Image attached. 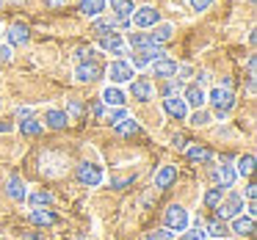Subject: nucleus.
<instances>
[{
    "mask_svg": "<svg viewBox=\"0 0 257 240\" xmlns=\"http://www.w3.org/2000/svg\"><path fill=\"white\" fill-rule=\"evenodd\" d=\"M207 102L213 105V113H216L218 119H227L229 111L235 108V94L232 89H221V86H213L210 91H205Z\"/></svg>",
    "mask_w": 257,
    "mask_h": 240,
    "instance_id": "nucleus-1",
    "label": "nucleus"
},
{
    "mask_svg": "<svg viewBox=\"0 0 257 240\" xmlns=\"http://www.w3.org/2000/svg\"><path fill=\"white\" fill-rule=\"evenodd\" d=\"M161 23V12L155 6H139L133 14H130V25H136L139 31H150Z\"/></svg>",
    "mask_w": 257,
    "mask_h": 240,
    "instance_id": "nucleus-2",
    "label": "nucleus"
},
{
    "mask_svg": "<svg viewBox=\"0 0 257 240\" xmlns=\"http://www.w3.org/2000/svg\"><path fill=\"white\" fill-rule=\"evenodd\" d=\"M166 56V50H163V45H150L144 47V50H133L130 53V67L133 69H144L150 67L152 61H158V58Z\"/></svg>",
    "mask_w": 257,
    "mask_h": 240,
    "instance_id": "nucleus-3",
    "label": "nucleus"
},
{
    "mask_svg": "<svg viewBox=\"0 0 257 240\" xmlns=\"http://www.w3.org/2000/svg\"><path fill=\"white\" fill-rule=\"evenodd\" d=\"M105 72H108V78H111V86L130 83V80L136 78V69L130 67V61H124V58H116V61H111Z\"/></svg>",
    "mask_w": 257,
    "mask_h": 240,
    "instance_id": "nucleus-4",
    "label": "nucleus"
},
{
    "mask_svg": "<svg viewBox=\"0 0 257 240\" xmlns=\"http://www.w3.org/2000/svg\"><path fill=\"white\" fill-rule=\"evenodd\" d=\"M163 223H166L169 232H185V229H188V210L180 207V204L166 207V212H163Z\"/></svg>",
    "mask_w": 257,
    "mask_h": 240,
    "instance_id": "nucleus-5",
    "label": "nucleus"
},
{
    "mask_svg": "<svg viewBox=\"0 0 257 240\" xmlns=\"http://www.w3.org/2000/svg\"><path fill=\"white\" fill-rule=\"evenodd\" d=\"M216 210H218V218H221V221H229V218L240 215V212H243V196L232 190V193H227L221 201H218Z\"/></svg>",
    "mask_w": 257,
    "mask_h": 240,
    "instance_id": "nucleus-6",
    "label": "nucleus"
},
{
    "mask_svg": "<svg viewBox=\"0 0 257 240\" xmlns=\"http://www.w3.org/2000/svg\"><path fill=\"white\" fill-rule=\"evenodd\" d=\"M102 78V67L100 61H80L75 67V80L78 83H94V80Z\"/></svg>",
    "mask_w": 257,
    "mask_h": 240,
    "instance_id": "nucleus-7",
    "label": "nucleus"
},
{
    "mask_svg": "<svg viewBox=\"0 0 257 240\" xmlns=\"http://www.w3.org/2000/svg\"><path fill=\"white\" fill-rule=\"evenodd\" d=\"M75 174H78V182L89 185V188H97V185L102 182V168L97 166V163H80Z\"/></svg>",
    "mask_w": 257,
    "mask_h": 240,
    "instance_id": "nucleus-8",
    "label": "nucleus"
},
{
    "mask_svg": "<svg viewBox=\"0 0 257 240\" xmlns=\"http://www.w3.org/2000/svg\"><path fill=\"white\" fill-rule=\"evenodd\" d=\"M163 111H166V116L177 119V122H183V119H188V105H185V100L180 94H172L163 100Z\"/></svg>",
    "mask_w": 257,
    "mask_h": 240,
    "instance_id": "nucleus-9",
    "label": "nucleus"
},
{
    "mask_svg": "<svg viewBox=\"0 0 257 240\" xmlns=\"http://www.w3.org/2000/svg\"><path fill=\"white\" fill-rule=\"evenodd\" d=\"M127 97H133V100H139V102H150L152 97H155V86H152L147 78L130 80V94Z\"/></svg>",
    "mask_w": 257,
    "mask_h": 240,
    "instance_id": "nucleus-10",
    "label": "nucleus"
},
{
    "mask_svg": "<svg viewBox=\"0 0 257 240\" xmlns=\"http://www.w3.org/2000/svg\"><path fill=\"white\" fill-rule=\"evenodd\" d=\"M150 67H152V72H155V78H163V80L177 78V72H180L177 61H174V58H169V56H163V58H158V61H152Z\"/></svg>",
    "mask_w": 257,
    "mask_h": 240,
    "instance_id": "nucleus-11",
    "label": "nucleus"
},
{
    "mask_svg": "<svg viewBox=\"0 0 257 240\" xmlns=\"http://www.w3.org/2000/svg\"><path fill=\"white\" fill-rule=\"evenodd\" d=\"M183 100H185V105H188V108H194V111H199V108L207 102V97H205V89H202V86H196V83H188V86L183 89Z\"/></svg>",
    "mask_w": 257,
    "mask_h": 240,
    "instance_id": "nucleus-12",
    "label": "nucleus"
},
{
    "mask_svg": "<svg viewBox=\"0 0 257 240\" xmlns=\"http://www.w3.org/2000/svg\"><path fill=\"white\" fill-rule=\"evenodd\" d=\"M6 45L9 47H23V45H28L31 42V31H28V25H20V23H14L12 28L6 31Z\"/></svg>",
    "mask_w": 257,
    "mask_h": 240,
    "instance_id": "nucleus-13",
    "label": "nucleus"
},
{
    "mask_svg": "<svg viewBox=\"0 0 257 240\" xmlns=\"http://www.w3.org/2000/svg\"><path fill=\"white\" fill-rule=\"evenodd\" d=\"M100 100H102V105H108V108H124L127 94H124L119 86H105V89H102V94H100Z\"/></svg>",
    "mask_w": 257,
    "mask_h": 240,
    "instance_id": "nucleus-14",
    "label": "nucleus"
},
{
    "mask_svg": "<svg viewBox=\"0 0 257 240\" xmlns=\"http://www.w3.org/2000/svg\"><path fill=\"white\" fill-rule=\"evenodd\" d=\"M45 124L50 130H64L69 124V113L61 111V108H50V111L45 113Z\"/></svg>",
    "mask_w": 257,
    "mask_h": 240,
    "instance_id": "nucleus-15",
    "label": "nucleus"
},
{
    "mask_svg": "<svg viewBox=\"0 0 257 240\" xmlns=\"http://www.w3.org/2000/svg\"><path fill=\"white\" fill-rule=\"evenodd\" d=\"M229 232H235V234H254V218L251 215H235V218H229Z\"/></svg>",
    "mask_w": 257,
    "mask_h": 240,
    "instance_id": "nucleus-16",
    "label": "nucleus"
},
{
    "mask_svg": "<svg viewBox=\"0 0 257 240\" xmlns=\"http://www.w3.org/2000/svg\"><path fill=\"white\" fill-rule=\"evenodd\" d=\"M119 28V17H102V20H97L94 25H91V34L97 36V39H102V36H108V34H113V31Z\"/></svg>",
    "mask_w": 257,
    "mask_h": 240,
    "instance_id": "nucleus-17",
    "label": "nucleus"
},
{
    "mask_svg": "<svg viewBox=\"0 0 257 240\" xmlns=\"http://www.w3.org/2000/svg\"><path fill=\"white\" fill-rule=\"evenodd\" d=\"M105 9H108V0H80L78 3V12L83 17H100Z\"/></svg>",
    "mask_w": 257,
    "mask_h": 240,
    "instance_id": "nucleus-18",
    "label": "nucleus"
},
{
    "mask_svg": "<svg viewBox=\"0 0 257 240\" xmlns=\"http://www.w3.org/2000/svg\"><path fill=\"white\" fill-rule=\"evenodd\" d=\"M177 182V166H163L161 171L155 174V188H172V185Z\"/></svg>",
    "mask_w": 257,
    "mask_h": 240,
    "instance_id": "nucleus-19",
    "label": "nucleus"
},
{
    "mask_svg": "<svg viewBox=\"0 0 257 240\" xmlns=\"http://www.w3.org/2000/svg\"><path fill=\"white\" fill-rule=\"evenodd\" d=\"M213 177H216L218 188H232V182L238 179V174H235L232 166H221V168H216V171H213Z\"/></svg>",
    "mask_w": 257,
    "mask_h": 240,
    "instance_id": "nucleus-20",
    "label": "nucleus"
},
{
    "mask_svg": "<svg viewBox=\"0 0 257 240\" xmlns=\"http://www.w3.org/2000/svg\"><path fill=\"white\" fill-rule=\"evenodd\" d=\"M152 34H150V39H152V45H166L169 39H172V34H174V28L169 23H158L155 28H150Z\"/></svg>",
    "mask_w": 257,
    "mask_h": 240,
    "instance_id": "nucleus-21",
    "label": "nucleus"
},
{
    "mask_svg": "<svg viewBox=\"0 0 257 240\" xmlns=\"http://www.w3.org/2000/svg\"><path fill=\"white\" fill-rule=\"evenodd\" d=\"M6 193H9V199L23 201L25 196H28V190H25V182L20 177H12V179H9V185H6Z\"/></svg>",
    "mask_w": 257,
    "mask_h": 240,
    "instance_id": "nucleus-22",
    "label": "nucleus"
},
{
    "mask_svg": "<svg viewBox=\"0 0 257 240\" xmlns=\"http://www.w3.org/2000/svg\"><path fill=\"white\" fill-rule=\"evenodd\" d=\"M100 47H102V50H108V53H116L119 47H124V36L113 31V34H108V36H102V39H100Z\"/></svg>",
    "mask_w": 257,
    "mask_h": 240,
    "instance_id": "nucleus-23",
    "label": "nucleus"
},
{
    "mask_svg": "<svg viewBox=\"0 0 257 240\" xmlns=\"http://www.w3.org/2000/svg\"><path fill=\"white\" fill-rule=\"evenodd\" d=\"M31 221H34L36 226H50V223H56V215H53L50 210H42V207H34V210H31Z\"/></svg>",
    "mask_w": 257,
    "mask_h": 240,
    "instance_id": "nucleus-24",
    "label": "nucleus"
},
{
    "mask_svg": "<svg viewBox=\"0 0 257 240\" xmlns=\"http://www.w3.org/2000/svg\"><path fill=\"white\" fill-rule=\"evenodd\" d=\"M111 12H113V17H130L136 12V6H133V0H111Z\"/></svg>",
    "mask_w": 257,
    "mask_h": 240,
    "instance_id": "nucleus-25",
    "label": "nucleus"
},
{
    "mask_svg": "<svg viewBox=\"0 0 257 240\" xmlns=\"http://www.w3.org/2000/svg\"><path fill=\"white\" fill-rule=\"evenodd\" d=\"M205 232L210 234V237H227V234H232V232H229V223H227V221H221V218H216V221L207 223Z\"/></svg>",
    "mask_w": 257,
    "mask_h": 240,
    "instance_id": "nucleus-26",
    "label": "nucleus"
},
{
    "mask_svg": "<svg viewBox=\"0 0 257 240\" xmlns=\"http://www.w3.org/2000/svg\"><path fill=\"white\" fill-rule=\"evenodd\" d=\"M185 155H188V160H194V163H210L213 152L205 149V146H188V149H185Z\"/></svg>",
    "mask_w": 257,
    "mask_h": 240,
    "instance_id": "nucleus-27",
    "label": "nucleus"
},
{
    "mask_svg": "<svg viewBox=\"0 0 257 240\" xmlns=\"http://www.w3.org/2000/svg\"><path fill=\"white\" fill-rule=\"evenodd\" d=\"M42 127H45V124H42L36 116L23 119V122H20V133H23V135H39V133H42Z\"/></svg>",
    "mask_w": 257,
    "mask_h": 240,
    "instance_id": "nucleus-28",
    "label": "nucleus"
},
{
    "mask_svg": "<svg viewBox=\"0 0 257 240\" xmlns=\"http://www.w3.org/2000/svg\"><path fill=\"white\" fill-rule=\"evenodd\" d=\"M113 130H116V133L119 135H124V138H127V135H139L141 133V127H139V122H136V119H124V122H119L116 124V127H113Z\"/></svg>",
    "mask_w": 257,
    "mask_h": 240,
    "instance_id": "nucleus-29",
    "label": "nucleus"
},
{
    "mask_svg": "<svg viewBox=\"0 0 257 240\" xmlns=\"http://www.w3.org/2000/svg\"><path fill=\"white\" fill-rule=\"evenodd\" d=\"M251 168H254V155L238 157V163H235V174H238V177H249Z\"/></svg>",
    "mask_w": 257,
    "mask_h": 240,
    "instance_id": "nucleus-30",
    "label": "nucleus"
},
{
    "mask_svg": "<svg viewBox=\"0 0 257 240\" xmlns=\"http://www.w3.org/2000/svg\"><path fill=\"white\" fill-rule=\"evenodd\" d=\"M127 45H130V50H144V47L152 45V39H150V34H127Z\"/></svg>",
    "mask_w": 257,
    "mask_h": 240,
    "instance_id": "nucleus-31",
    "label": "nucleus"
},
{
    "mask_svg": "<svg viewBox=\"0 0 257 240\" xmlns=\"http://www.w3.org/2000/svg\"><path fill=\"white\" fill-rule=\"evenodd\" d=\"M25 199L31 201V207H47L53 201V193H50V190H36V193L25 196Z\"/></svg>",
    "mask_w": 257,
    "mask_h": 240,
    "instance_id": "nucleus-32",
    "label": "nucleus"
},
{
    "mask_svg": "<svg viewBox=\"0 0 257 240\" xmlns=\"http://www.w3.org/2000/svg\"><path fill=\"white\" fill-rule=\"evenodd\" d=\"M221 199H224V188H218V185H213V188L205 190V207H218Z\"/></svg>",
    "mask_w": 257,
    "mask_h": 240,
    "instance_id": "nucleus-33",
    "label": "nucleus"
},
{
    "mask_svg": "<svg viewBox=\"0 0 257 240\" xmlns=\"http://www.w3.org/2000/svg\"><path fill=\"white\" fill-rule=\"evenodd\" d=\"M75 58H78V61H97V50L94 47H78V50H75Z\"/></svg>",
    "mask_w": 257,
    "mask_h": 240,
    "instance_id": "nucleus-34",
    "label": "nucleus"
},
{
    "mask_svg": "<svg viewBox=\"0 0 257 240\" xmlns=\"http://www.w3.org/2000/svg\"><path fill=\"white\" fill-rule=\"evenodd\" d=\"M180 240H207V232H205V229L199 226V223H196V226L191 229V232H188V229H185V234H183V237H180Z\"/></svg>",
    "mask_w": 257,
    "mask_h": 240,
    "instance_id": "nucleus-35",
    "label": "nucleus"
},
{
    "mask_svg": "<svg viewBox=\"0 0 257 240\" xmlns=\"http://www.w3.org/2000/svg\"><path fill=\"white\" fill-rule=\"evenodd\" d=\"M127 119V111L124 108H111V113H108V122H111V127H116L119 122H124Z\"/></svg>",
    "mask_w": 257,
    "mask_h": 240,
    "instance_id": "nucleus-36",
    "label": "nucleus"
},
{
    "mask_svg": "<svg viewBox=\"0 0 257 240\" xmlns=\"http://www.w3.org/2000/svg\"><path fill=\"white\" fill-rule=\"evenodd\" d=\"M207 122H210V113H207V111H202V108H199V111H194V113H191V124H196V127H205Z\"/></svg>",
    "mask_w": 257,
    "mask_h": 240,
    "instance_id": "nucleus-37",
    "label": "nucleus"
},
{
    "mask_svg": "<svg viewBox=\"0 0 257 240\" xmlns=\"http://www.w3.org/2000/svg\"><path fill=\"white\" fill-rule=\"evenodd\" d=\"M147 240H174V232H169L166 226L163 229H155V232L147 234Z\"/></svg>",
    "mask_w": 257,
    "mask_h": 240,
    "instance_id": "nucleus-38",
    "label": "nucleus"
},
{
    "mask_svg": "<svg viewBox=\"0 0 257 240\" xmlns=\"http://www.w3.org/2000/svg\"><path fill=\"white\" fill-rule=\"evenodd\" d=\"M180 89H183V83H180L177 78H169V83L163 86V97H172V94H177Z\"/></svg>",
    "mask_w": 257,
    "mask_h": 240,
    "instance_id": "nucleus-39",
    "label": "nucleus"
},
{
    "mask_svg": "<svg viewBox=\"0 0 257 240\" xmlns=\"http://www.w3.org/2000/svg\"><path fill=\"white\" fill-rule=\"evenodd\" d=\"M188 6L194 9V12H207V9L213 6V0H188Z\"/></svg>",
    "mask_w": 257,
    "mask_h": 240,
    "instance_id": "nucleus-40",
    "label": "nucleus"
},
{
    "mask_svg": "<svg viewBox=\"0 0 257 240\" xmlns=\"http://www.w3.org/2000/svg\"><path fill=\"white\" fill-rule=\"evenodd\" d=\"M91 113H94V119H102V116H105V105H102V100L91 102Z\"/></svg>",
    "mask_w": 257,
    "mask_h": 240,
    "instance_id": "nucleus-41",
    "label": "nucleus"
},
{
    "mask_svg": "<svg viewBox=\"0 0 257 240\" xmlns=\"http://www.w3.org/2000/svg\"><path fill=\"white\" fill-rule=\"evenodd\" d=\"M12 47H9V45H0V64H9V61H12Z\"/></svg>",
    "mask_w": 257,
    "mask_h": 240,
    "instance_id": "nucleus-42",
    "label": "nucleus"
},
{
    "mask_svg": "<svg viewBox=\"0 0 257 240\" xmlns=\"http://www.w3.org/2000/svg\"><path fill=\"white\" fill-rule=\"evenodd\" d=\"M69 113L80 116V113H83V102H80V100H69Z\"/></svg>",
    "mask_w": 257,
    "mask_h": 240,
    "instance_id": "nucleus-43",
    "label": "nucleus"
},
{
    "mask_svg": "<svg viewBox=\"0 0 257 240\" xmlns=\"http://www.w3.org/2000/svg\"><path fill=\"white\" fill-rule=\"evenodd\" d=\"M31 116H34V111H31V108H23V105L17 108V122H23V119H31Z\"/></svg>",
    "mask_w": 257,
    "mask_h": 240,
    "instance_id": "nucleus-44",
    "label": "nucleus"
},
{
    "mask_svg": "<svg viewBox=\"0 0 257 240\" xmlns=\"http://www.w3.org/2000/svg\"><path fill=\"white\" fill-rule=\"evenodd\" d=\"M207 83H210V75H207V72H199V78H196V86H202V89H205Z\"/></svg>",
    "mask_w": 257,
    "mask_h": 240,
    "instance_id": "nucleus-45",
    "label": "nucleus"
},
{
    "mask_svg": "<svg viewBox=\"0 0 257 240\" xmlns=\"http://www.w3.org/2000/svg\"><path fill=\"white\" fill-rule=\"evenodd\" d=\"M172 146H174V149H185V138H183V135H174Z\"/></svg>",
    "mask_w": 257,
    "mask_h": 240,
    "instance_id": "nucleus-46",
    "label": "nucleus"
},
{
    "mask_svg": "<svg viewBox=\"0 0 257 240\" xmlns=\"http://www.w3.org/2000/svg\"><path fill=\"white\" fill-rule=\"evenodd\" d=\"M254 196H257V185H246V199H249V201H254Z\"/></svg>",
    "mask_w": 257,
    "mask_h": 240,
    "instance_id": "nucleus-47",
    "label": "nucleus"
},
{
    "mask_svg": "<svg viewBox=\"0 0 257 240\" xmlns=\"http://www.w3.org/2000/svg\"><path fill=\"white\" fill-rule=\"evenodd\" d=\"M64 3H67V0H47V6H50V9H61Z\"/></svg>",
    "mask_w": 257,
    "mask_h": 240,
    "instance_id": "nucleus-48",
    "label": "nucleus"
},
{
    "mask_svg": "<svg viewBox=\"0 0 257 240\" xmlns=\"http://www.w3.org/2000/svg\"><path fill=\"white\" fill-rule=\"evenodd\" d=\"M9 130H12V124H9V122H0V133H9Z\"/></svg>",
    "mask_w": 257,
    "mask_h": 240,
    "instance_id": "nucleus-49",
    "label": "nucleus"
},
{
    "mask_svg": "<svg viewBox=\"0 0 257 240\" xmlns=\"http://www.w3.org/2000/svg\"><path fill=\"white\" fill-rule=\"evenodd\" d=\"M210 240H227V237H210Z\"/></svg>",
    "mask_w": 257,
    "mask_h": 240,
    "instance_id": "nucleus-50",
    "label": "nucleus"
},
{
    "mask_svg": "<svg viewBox=\"0 0 257 240\" xmlns=\"http://www.w3.org/2000/svg\"><path fill=\"white\" fill-rule=\"evenodd\" d=\"M14 3H25V0H14Z\"/></svg>",
    "mask_w": 257,
    "mask_h": 240,
    "instance_id": "nucleus-51",
    "label": "nucleus"
},
{
    "mask_svg": "<svg viewBox=\"0 0 257 240\" xmlns=\"http://www.w3.org/2000/svg\"><path fill=\"white\" fill-rule=\"evenodd\" d=\"M0 6H3V0H0Z\"/></svg>",
    "mask_w": 257,
    "mask_h": 240,
    "instance_id": "nucleus-52",
    "label": "nucleus"
}]
</instances>
